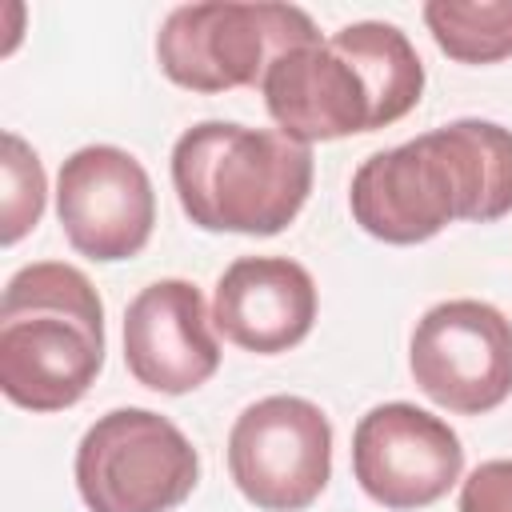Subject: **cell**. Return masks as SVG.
<instances>
[{"label":"cell","mask_w":512,"mask_h":512,"mask_svg":"<svg viewBox=\"0 0 512 512\" xmlns=\"http://www.w3.org/2000/svg\"><path fill=\"white\" fill-rule=\"evenodd\" d=\"M228 476L260 512H304L332 480V424L308 396H264L228 432Z\"/></svg>","instance_id":"obj_7"},{"label":"cell","mask_w":512,"mask_h":512,"mask_svg":"<svg viewBox=\"0 0 512 512\" xmlns=\"http://www.w3.org/2000/svg\"><path fill=\"white\" fill-rule=\"evenodd\" d=\"M408 368L432 404L484 416L512 396V320L488 300H440L412 328Z\"/></svg>","instance_id":"obj_8"},{"label":"cell","mask_w":512,"mask_h":512,"mask_svg":"<svg viewBox=\"0 0 512 512\" xmlns=\"http://www.w3.org/2000/svg\"><path fill=\"white\" fill-rule=\"evenodd\" d=\"M104 368V300L64 260L12 272L0 296V392L28 412H64Z\"/></svg>","instance_id":"obj_3"},{"label":"cell","mask_w":512,"mask_h":512,"mask_svg":"<svg viewBox=\"0 0 512 512\" xmlns=\"http://www.w3.org/2000/svg\"><path fill=\"white\" fill-rule=\"evenodd\" d=\"M260 92L276 132L312 148L408 116L424 92V60L404 28L356 20L276 56Z\"/></svg>","instance_id":"obj_2"},{"label":"cell","mask_w":512,"mask_h":512,"mask_svg":"<svg viewBox=\"0 0 512 512\" xmlns=\"http://www.w3.org/2000/svg\"><path fill=\"white\" fill-rule=\"evenodd\" d=\"M124 364L136 384L164 396L196 392L216 376L220 340L204 292L192 280H152L128 300Z\"/></svg>","instance_id":"obj_11"},{"label":"cell","mask_w":512,"mask_h":512,"mask_svg":"<svg viewBox=\"0 0 512 512\" xmlns=\"http://www.w3.org/2000/svg\"><path fill=\"white\" fill-rule=\"evenodd\" d=\"M316 280L292 256H240L232 260L212 296L216 332L256 356L296 348L316 324Z\"/></svg>","instance_id":"obj_12"},{"label":"cell","mask_w":512,"mask_h":512,"mask_svg":"<svg viewBox=\"0 0 512 512\" xmlns=\"http://www.w3.org/2000/svg\"><path fill=\"white\" fill-rule=\"evenodd\" d=\"M172 188L204 232L276 236L312 192V148L236 120H200L172 144Z\"/></svg>","instance_id":"obj_4"},{"label":"cell","mask_w":512,"mask_h":512,"mask_svg":"<svg viewBox=\"0 0 512 512\" xmlns=\"http://www.w3.org/2000/svg\"><path fill=\"white\" fill-rule=\"evenodd\" d=\"M352 220L384 244H424L452 220L512 212V128L464 116L372 152L352 172Z\"/></svg>","instance_id":"obj_1"},{"label":"cell","mask_w":512,"mask_h":512,"mask_svg":"<svg viewBox=\"0 0 512 512\" xmlns=\"http://www.w3.org/2000/svg\"><path fill=\"white\" fill-rule=\"evenodd\" d=\"M4 156H0V168H4V200H0V244L12 248L20 236H28L40 216H44V200H48V176H44V164L36 156V148L4 128Z\"/></svg>","instance_id":"obj_14"},{"label":"cell","mask_w":512,"mask_h":512,"mask_svg":"<svg viewBox=\"0 0 512 512\" xmlns=\"http://www.w3.org/2000/svg\"><path fill=\"white\" fill-rule=\"evenodd\" d=\"M464 472V444L448 420L388 400L352 428V476L368 500L388 512H416L448 496Z\"/></svg>","instance_id":"obj_9"},{"label":"cell","mask_w":512,"mask_h":512,"mask_svg":"<svg viewBox=\"0 0 512 512\" xmlns=\"http://www.w3.org/2000/svg\"><path fill=\"white\" fill-rule=\"evenodd\" d=\"M436 48L456 64L512 56V0H428L420 8Z\"/></svg>","instance_id":"obj_13"},{"label":"cell","mask_w":512,"mask_h":512,"mask_svg":"<svg viewBox=\"0 0 512 512\" xmlns=\"http://www.w3.org/2000/svg\"><path fill=\"white\" fill-rule=\"evenodd\" d=\"M316 36L312 16L296 4H180L156 32V64L176 88L232 92L260 84L276 56Z\"/></svg>","instance_id":"obj_5"},{"label":"cell","mask_w":512,"mask_h":512,"mask_svg":"<svg viewBox=\"0 0 512 512\" xmlns=\"http://www.w3.org/2000/svg\"><path fill=\"white\" fill-rule=\"evenodd\" d=\"M56 220L84 260L116 264L140 256L156 228L148 168L116 144L76 148L56 176Z\"/></svg>","instance_id":"obj_10"},{"label":"cell","mask_w":512,"mask_h":512,"mask_svg":"<svg viewBox=\"0 0 512 512\" xmlns=\"http://www.w3.org/2000/svg\"><path fill=\"white\" fill-rule=\"evenodd\" d=\"M460 512H512V460H484L460 484Z\"/></svg>","instance_id":"obj_15"},{"label":"cell","mask_w":512,"mask_h":512,"mask_svg":"<svg viewBox=\"0 0 512 512\" xmlns=\"http://www.w3.org/2000/svg\"><path fill=\"white\" fill-rule=\"evenodd\" d=\"M72 476L88 512H172L200 480V452L168 416L112 408L80 436Z\"/></svg>","instance_id":"obj_6"}]
</instances>
